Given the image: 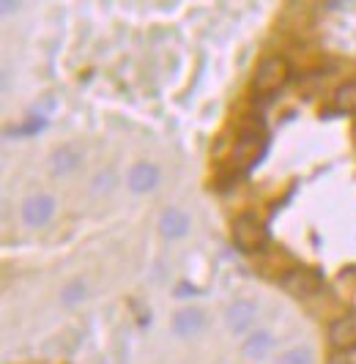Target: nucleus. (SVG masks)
<instances>
[{
    "instance_id": "1",
    "label": "nucleus",
    "mask_w": 356,
    "mask_h": 364,
    "mask_svg": "<svg viewBox=\"0 0 356 364\" xmlns=\"http://www.w3.org/2000/svg\"><path fill=\"white\" fill-rule=\"evenodd\" d=\"M233 244L241 250V252H261L268 241V230L263 225V219L252 211H244L233 219Z\"/></svg>"
},
{
    "instance_id": "2",
    "label": "nucleus",
    "mask_w": 356,
    "mask_h": 364,
    "mask_svg": "<svg viewBox=\"0 0 356 364\" xmlns=\"http://www.w3.org/2000/svg\"><path fill=\"white\" fill-rule=\"evenodd\" d=\"M290 77V66L283 55H271L266 60L258 63V69L252 74V91L255 93H274L280 91Z\"/></svg>"
},
{
    "instance_id": "3",
    "label": "nucleus",
    "mask_w": 356,
    "mask_h": 364,
    "mask_svg": "<svg viewBox=\"0 0 356 364\" xmlns=\"http://www.w3.org/2000/svg\"><path fill=\"white\" fill-rule=\"evenodd\" d=\"M261 146H263V132L261 129H244L233 146V164L239 170L252 167L261 156Z\"/></svg>"
},
{
    "instance_id": "4",
    "label": "nucleus",
    "mask_w": 356,
    "mask_h": 364,
    "mask_svg": "<svg viewBox=\"0 0 356 364\" xmlns=\"http://www.w3.org/2000/svg\"><path fill=\"white\" fill-rule=\"evenodd\" d=\"M280 282L290 296H299V299H307V296H313L323 288L320 274L313 272V269H290L288 274H283Z\"/></svg>"
},
{
    "instance_id": "5",
    "label": "nucleus",
    "mask_w": 356,
    "mask_h": 364,
    "mask_svg": "<svg viewBox=\"0 0 356 364\" xmlns=\"http://www.w3.org/2000/svg\"><path fill=\"white\" fill-rule=\"evenodd\" d=\"M329 343L340 353H348L356 348V312H345L329 323Z\"/></svg>"
},
{
    "instance_id": "6",
    "label": "nucleus",
    "mask_w": 356,
    "mask_h": 364,
    "mask_svg": "<svg viewBox=\"0 0 356 364\" xmlns=\"http://www.w3.org/2000/svg\"><path fill=\"white\" fill-rule=\"evenodd\" d=\"M53 214H55V198H50V195H33V198H28V200L22 203V219L31 228L47 225L53 219Z\"/></svg>"
},
{
    "instance_id": "7",
    "label": "nucleus",
    "mask_w": 356,
    "mask_h": 364,
    "mask_svg": "<svg viewBox=\"0 0 356 364\" xmlns=\"http://www.w3.org/2000/svg\"><path fill=\"white\" fill-rule=\"evenodd\" d=\"M129 189L135 192V195H148L151 189H157V183H159V167L151 162H137L132 170H129Z\"/></svg>"
},
{
    "instance_id": "8",
    "label": "nucleus",
    "mask_w": 356,
    "mask_h": 364,
    "mask_svg": "<svg viewBox=\"0 0 356 364\" xmlns=\"http://www.w3.org/2000/svg\"><path fill=\"white\" fill-rule=\"evenodd\" d=\"M255 301H249V299H239V301H233L228 312H225V323L231 328L233 334H244L252 323H255Z\"/></svg>"
},
{
    "instance_id": "9",
    "label": "nucleus",
    "mask_w": 356,
    "mask_h": 364,
    "mask_svg": "<svg viewBox=\"0 0 356 364\" xmlns=\"http://www.w3.org/2000/svg\"><path fill=\"white\" fill-rule=\"evenodd\" d=\"M159 233L164 238H170V241L187 236L189 233V217H187V211H181V208H164L159 217Z\"/></svg>"
},
{
    "instance_id": "10",
    "label": "nucleus",
    "mask_w": 356,
    "mask_h": 364,
    "mask_svg": "<svg viewBox=\"0 0 356 364\" xmlns=\"http://www.w3.org/2000/svg\"><path fill=\"white\" fill-rule=\"evenodd\" d=\"M206 326V315L197 307H184L173 315V331L178 337H192V334H200Z\"/></svg>"
},
{
    "instance_id": "11",
    "label": "nucleus",
    "mask_w": 356,
    "mask_h": 364,
    "mask_svg": "<svg viewBox=\"0 0 356 364\" xmlns=\"http://www.w3.org/2000/svg\"><path fill=\"white\" fill-rule=\"evenodd\" d=\"M80 162H83L80 148L61 146L53 154V173H55V176H69V173H74V170L80 167Z\"/></svg>"
},
{
    "instance_id": "12",
    "label": "nucleus",
    "mask_w": 356,
    "mask_h": 364,
    "mask_svg": "<svg viewBox=\"0 0 356 364\" xmlns=\"http://www.w3.org/2000/svg\"><path fill=\"white\" fill-rule=\"evenodd\" d=\"M271 346H274L271 331H266V328H258V331H252L247 340H244L241 350H244V356H249V359H263L268 350H271Z\"/></svg>"
},
{
    "instance_id": "13",
    "label": "nucleus",
    "mask_w": 356,
    "mask_h": 364,
    "mask_svg": "<svg viewBox=\"0 0 356 364\" xmlns=\"http://www.w3.org/2000/svg\"><path fill=\"white\" fill-rule=\"evenodd\" d=\"M335 107L340 112H356V82H342L335 91Z\"/></svg>"
},
{
    "instance_id": "14",
    "label": "nucleus",
    "mask_w": 356,
    "mask_h": 364,
    "mask_svg": "<svg viewBox=\"0 0 356 364\" xmlns=\"http://www.w3.org/2000/svg\"><path fill=\"white\" fill-rule=\"evenodd\" d=\"M85 296H88L85 282H83V279H71L69 285H63V291H61V301H63L66 307H74V304H83Z\"/></svg>"
},
{
    "instance_id": "15",
    "label": "nucleus",
    "mask_w": 356,
    "mask_h": 364,
    "mask_svg": "<svg viewBox=\"0 0 356 364\" xmlns=\"http://www.w3.org/2000/svg\"><path fill=\"white\" fill-rule=\"evenodd\" d=\"M277 364H313V350L310 348H290L277 359Z\"/></svg>"
},
{
    "instance_id": "16",
    "label": "nucleus",
    "mask_w": 356,
    "mask_h": 364,
    "mask_svg": "<svg viewBox=\"0 0 356 364\" xmlns=\"http://www.w3.org/2000/svg\"><path fill=\"white\" fill-rule=\"evenodd\" d=\"M112 183H115V176L110 173V170H105V173H99L96 178H93V195H102V192H110L112 189Z\"/></svg>"
},
{
    "instance_id": "17",
    "label": "nucleus",
    "mask_w": 356,
    "mask_h": 364,
    "mask_svg": "<svg viewBox=\"0 0 356 364\" xmlns=\"http://www.w3.org/2000/svg\"><path fill=\"white\" fill-rule=\"evenodd\" d=\"M326 364H351V362H348V356H342V353H337V356H332V359H329Z\"/></svg>"
},
{
    "instance_id": "18",
    "label": "nucleus",
    "mask_w": 356,
    "mask_h": 364,
    "mask_svg": "<svg viewBox=\"0 0 356 364\" xmlns=\"http://www.w3.org/2000/svg\"><path fill=\"white\" fill-rule=\"evenodd\" d=\"M14 6H17V3H9V0H6V3H3V11L9 14V11H14Z\"/></svg>"
},
{
    "instance_id": "19",
    "label": "nucleus",
    "mask_w": 356,
    "mask_h": 364,
    "mask_svg": "<svg viewBox=\"0 0 356 364\" xmlns=\"http://www.w3.org/2000/svg\"><path fill=\"white\" fill-rule=\"evenodd\" d=\"M354 137H356V127H354Z\"/></svg>"
}]
</instances>
